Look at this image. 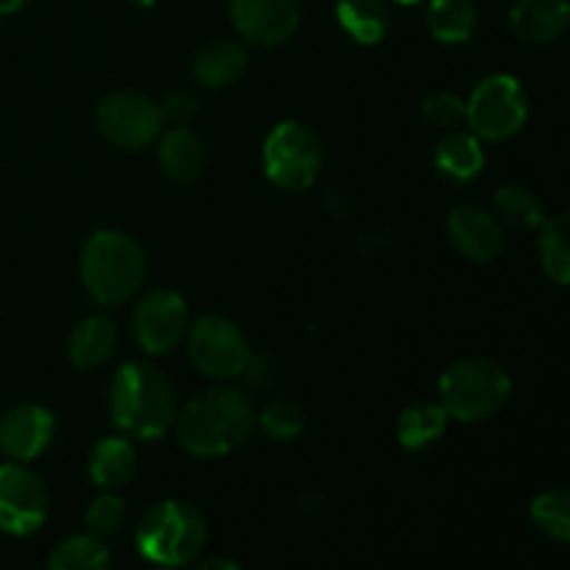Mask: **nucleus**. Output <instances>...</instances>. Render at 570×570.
<instances>
[{
    "mask_svg": "<svg viewBox=\"0 0 570 570\" xmlns=\"http://www.w3.org/2000/svg\"><path fill=\"white\" fill-rule=\"evenodd\" d=\"M434 167L451 181H471L484 167V148L476 134L451 131L434 150Z\"/></svg>",
    "mask_w": 570,
    "mask_h": 570,
    "instance_id": "nucleus-20",
    "label": "nucleus"
},
{
    "mask_svg": "<svg viewBox=\"0 0 570 570\" xmlns=\"http://www.w3.org/2000/svg\"><path fill=\"white\" fill-rule=\"evenodd\" d=\"M131 6H139V9H148V6H154L156 0H128Z\"/></svg>",
    "mask_w": 570,
    "mask_h": 570,
    "instance_id": "nucleus-34",
    "label": "nucleus"
},
{
    "mask_svg": "<svg viewBox=\"0 0 570 570\" xmlns=\"http://www.w3.org/2000/svg\"><path fill=\"white\" fill-rule=\"evenodd\" d=\"M423 117L432 126L454 128L456 122L465 120V100L451 92H438L432 98H426V104H423Z\"/></svg>",
    "mask_w": 570,
    "mask_h": 570,
    "instance_id": "nucleus-30",
    "label": "nucleus"
},
{
    "mask_svg": "<svg viewBox=\"0 0 570 570\" xmlns=\"http://www.w3.org/2000/svg\"><path fill=\"white\" fill-rule=\"evenodd\" d=\"M200 568H206V570H209V568H226V570H237L239 566H237V562H234V560H220V557H215V560H204V562H200Z\"/></svg>",
    "mask_w": 570,
    "mask_h": 570,
    "instance_id": "nucleus-32",
    "label": "nucleus"
},
{
    "mask_svg": "<svg viewBox=\"0 0 570 570\" xmlns=\"http://www.w3.org/2000/svg\"><path fill=\"white\" fill-rule=\"evenodd\" d=\"M48 518V488L22 462L0 465V532L28 538Z\"/></svg>",
    "mask_w": 570,
    "mask_h": 570,
    "instance_id": "nucleus-10",
    "label": "nucleus"
},
{
    "mask_svg": "<svg viewBox=\"0 0 570 570\" xmlns=\"http://www.w3.org/2000/svg\"><path fill=\"white\" fill-rule=\"evenodd\" d=\"M570 220L566 212L554 217H546L540 223V262H543L546 276L554 284L566 287L570 282V248H568Z\"/></svg>",
    "mask_w": 570,
    "mask_h": 570,
    "instance_id": "nucleus-25",
    "label": "nucleus"
},
{
    "mask_svg": "<svg viewBox=\"0 0 570 570\" xmlns=\"http://www.w3.org/2000/svg\"><path fill=\"white\" fill-rule=\"evenodd\" d=\"M512 395V379L504 365L484 356H465L440 376V406L456 421H484L504 410Z\"/></svg>",
    "mask_w": 570,
    "mask_h": 570,
    "instance_id": "nucleus-5",
    "label": "nucleus"
},
{
    "mask_svg": "<svg viewBox=\"0 0 570 570\" xmlns=\"http://www.w3.org/2000/svg\"><path fill=\"white\" fill-rule=\"evenodd\" d=\"M159 109H161V117H165V122H173V126H187L189 117L195 115V98L187 92L167 95V100L159 106Z\"/></svg>",
    "mask_w": 570,
    "mask_h": 570,
    "instance_id": "nucleus-31",
    "label": "nucleus"
},
{
    "mask_svg": "<svg viewBox=\"0 0 570 570\" xmlns=\"http://www.w3.org/2000/svg\"><path fill=\"white\" fill-rule=\"evenodd\" d=\"M568 0H518L510 11V26L515 37L527 42H554L568 31Z\"/></svg>",
    "mask_w": 570,
    "mask_h": 570,
    "instance_id": "nucleus-15",
    "label": "nucleus"
},
{
    "mask_svg": "<svg viewBox=\"0 0 570 570\" xmlns=\"http://www.w3.org/2000/svg\"><path fill=\"white\" fill-rule=\"evenodd\" d=\"M254 426V406L232 387L204 390L176 415L178 443L198 460L232 454L250 438Z\"/></svg>",
    "mask_w": 570,
    "mask_h": 570,
    "instance_id": "nucleus-1",
    "label": "nucleus"
},
{
    "mask_svg": "<svg viewBox=\"0 0 570 570\" xmlns=\"http://www.w3.org/2000/svg\"><path fill=\"white\" fill-rule=\"evenodd\" d=\"M206 148L198 134L189 128L176 126L161 137L159 142V167L167 178L178 184H187L204 173Z\"/></svg>",
    "mask_w": 570,
    "mask_h": 570,
    "instance_id": "nucleus-18",
    "label": "nucleus"
},
{
    "mask_svg": "<svg viewBox=\"0 0 570 570\" xmlns=\"http://www.w3.org/2000/svg\"><path fill=\"white\" fill-rule=\"evenodd\" d=\"M245 65H248V53H245L243 45L220 39V42L204 45V48L195 53L193 76L200 87L223 89L232 87V83L243 76Z\"/></svg>",
    "mask_w": 570,
    "mask_h": 570,
    "instance_id": "nucleus-17",
    "label": "nucleus"
},
{
    "mask_svg": "<svg viewBox=\"0 0 570 570\" xmlns=\"http://www.w3.org/2000/svg\"><path fill=\"white\" fill-rule=\"evenodd\" d=\"M109 415L131 438L159 440L176 423V390L159 367L139 360L126 362L111 379Z\"/></svg>",
    "mask_w": 570,
    "mask_h": 570,
    "instance_id": "nucleus-2",
    "label": "nucleus"
},
{
    "mask_svg": "<svg viewBox=\"0 0 570 570\" xmlns=\"http://www.w3.org/2000/svg\"><path fill=\"white\" fill-rule=\"evenodd\" d=\"M259 426L271 440L289 443V440L301 438V432H304V410L298 404H293V401H273V404H267L262 410Z\"/></svg>",
    "mask_w": 570,
    "mask_h": 570,
    "instance_id": "nucleus-28",
    "label": "nucleus"
},
{
    "mask_svg": "<svg viewBox=\"0 0 570 570\" xmlns=\"http://www.w3.org/2000/svg\"><path fill=\"white\" fill-rule=\"evenodd\" d=\"M426 26L438 42L462 45L476 33V6L473 0H432L426 11Z\"/></svg>",
    "mask_w": 570,
    "mask_h": 570,
    "instance_id": "nucleus-22",
    "label": "nucleus"
},
{
    "mask_svg": "<svg viewBox=\"0 0 570 570\" xmlns=\"http://www.w3.org/2000/svg\"><path fill=\"white\" fill-rule=\"evenodd\" d=\"M532 523L557 543L570 540V495L568 490H543L529 507Z\"/></svg>",
    "mask_w": 570,
    "mask_h": 570,
    "instance_id": "nucleus-27",
    "label": "nucleus"
},
{
    "mask_svg": "<svg viewBox=\"0 0 570 570\" xmlns=\"http://www.w3.org/2000/svg\"><path fill=\"white\" fill-rule=\"evenodd\" d=\"M445 228H449L451 245L471 262H493L504 250V228L499 217L479 206L451 209Z\"/></svg>",
    "mask_w": 570,
    "mask_h": 570,
    "instance_id": "nucleus-14",
    "label": "nucleus"
},
{
    "mask_svg": "<svg viewBox=\"0 0 570 570\" xmlns=\"http://www.w3.org/2000/svg\"><path fill=\"white\" fill-rule=\"evenodd\" d=\"M95 120H98V131L111 145L126 150H139L150 145L165 126L159 104L150 100L148 95L131 92V89L106 95L98 104Z\"/></svg>",
    "mask_w": 570,
    "mask_h": 570,
    "instance_id": "nucleus-9",
    "label": "nucleus"
},
{
    "mask_svg": "<svg viewBox=\"0 0 570 570\" xmlns=\"http://www.w3.org/2000/svg\"><path fill=\"white\" fill-rule=\"evenodd\" d=\"M265 176L273 187L284 193H304L315 187L323 167V148L317 134L298 120H284L267 134L265 148Z\"/></svg>",
    "mask_w": 570,
    "mask_h": 570,
    "instance_id": "nucleus-6",
    "label": "nucleus"
},
{
    "mask_svg": "<svg viewBox=\"0 0 570 570\" xmlns=\"http://www.w3.org/2000/svg\"><path fill=\"white\" fill-rule=\"evenodd\" d=\"M122 521H126V507H122V501L117 495L104 493L89 504L87 527L98 538H109V534L120 532Z\"/></svg>",
    "mask_w": 570,
    "mask_h": 570,
    "instance_id": "nucleus-29",
    "label": "nucleus"
},
{
    "mask_svg": "<svg viewBox=\"0 0 570 570\" xmlns=\"http://www.w3.org/2000/svg\"><path fill=\"white\" fill-rule=\"evenodd\" d=\"M189 360L209 379H237L250 367V345L243 328L223 315H206L187 328Z\"/></svg>",
    "mask_w": 570,
    "mask_h": 570,
    "instance_id": "nucleus-8",
    "label": "nucleus"
},
{
    "mask_svg": "<svg viewBox=\"0 0 570 570\" xmlns=\"http://www.w3.org/2000/svg\"><path fill=\"white\" fill-rule=\"evenodd\" d=\"M26 3L28 0H0V14H14V11H20Z\"/></svg>",
    "mask_w": 570,
    "mask_h": 570,
    "instance_id": "nucleus-33",
    "label": "nucleus"
},
{
    "mask_svg": "<svg viewBox=\"0 0 570 570\" xmlns=\"http://www.w3.org/2000/svg\"><path fill=\"white\" fill-rule=\"evenodd\" d=\"M117 348V323L115 317L104 315H89L81 323H76V328L70 332L67 340V354L70 362L81 371H92L100 367Z\"/></svg>",
    "mask_w": 570,
    "mask_h": 570,
    "instance_id": "nucleus-16",
    "label": "nucleus"
},
{
    "mask_svg": "<svg viewBox=\"0 0 570 570\" xmlns=\"http://www.w3.org/2000/svg\"><path fill=\"white\" fill-rule=\"evenodd\" d=\"M89 479L104 490H117L131 482L137 471V451L128 440L106 438L89 451Z\"/></svg>",
    "mask_w": 570,
    "mask_h": 570,
    "instance_id": "nucleus-19",
    "label": "nucleus"
},
{
    "mask_svg": "<svg viewBox=\"0 0 570 570\" xmlns=\"http://www.w3.org/2000/svg\"><path fill=\"white\" fill-rule=\"evenodd\" d=\"M232 22L248 42L282 45L298 31L301 0H232Z\"/></svg>",
    "mask_w": 570,
    "mask_h": 570,
    "instance_id": "nucleus-12",
    "label": "nucleus"
},
{
    "mask_svg": "<svg viewBox=\"0 0 570 570\" xmlns=\"http://www.w3.org/2000/svg\"><path fill=\"white\" fill-rule=\"evenodd\" d=\"M111 566V554L98 534H70L48 557L50 570H104Z\"/></svg>",
    "mask_w": 570,
    "mask_h": 570,
    "instance_id": "nucleus-24",
    "label": "nucleus"
},
{
    "mask_svg": "<svg viewBox=\"0 0 570 570\" xmlns=\"http://www.w3.org/2000/svg\"><path fill=\"white\" fill-rule=\"evenodd\" d=\"M495 209H499V223H507L512 232H534L546 220L543 200L523 184H507L495 195Z\"/></svg>",
    "mask_w": 570,
    "mask_h": 570,
    "instance_id": "nucleus-26",
    "label": "nucleus"
},
{
    "mask_svg": "<svg viewBox=\"0 0 570 570\" xmlns=\"http://www.w3.org/2000/svg\"><path fill=\"white\" fill-rule=\"evenodd\" d=\"M56 417L48 406L20 404L0 417V451L14 462H31L53 443Z\"/></svg>",
    "mask_w": 570,
    "mask_h": 570,
    "instance_id": "nucleus-13",
    "label": "nucleus"
},
{
    "mask_svg": "<svg viewBox=\"0 0 570 570\" xmlns=\"http://www.w3.org/2000/svg\"><path fill=\"white\" fill-rule=\"evenodd\" d=\"M209 540L206 518L181 499L159 501L137 529V549L154 566L181 568L198 560Z\"/></svg>",
    "mask_w": 570,
    "mask_h": 570,
    "instance_id": "nucleus-4",
    "label": "nucleus"
},
{
    "mask_svg": "<svg viewBox=\"0 0 570 570\" xmlns=\"http://www.w3.org/2000/svg\"><path fill=\"white\" fill-rule=\"evenodd\" d=\"M529 117V100L515 76H488L465 104V120L476 137L501 142L515 137Z\"/></svg>",
    "mask_w": 570,
    "mask_h": 570,
    "instance_id": "nucleus-7",
    "label": "nucleus"
},
{
    "mask_svg": "<svg viewBox=\"0 0 570 570\" xmlns=\"http://www.w3.org/2000/svg\"><path fill=\"white\" fill-rule=\"evenodd\" d=\"M81 282L98 304H122L145 282L142 245L115 228L95 232L81 250Z\"/></svg>",
    "mask_w": 570,
    "mask_h": 570,
    "instance_id": "nucleus-3",
    "label": "nucleus"
},
{
    "mask_svg": "<svg viewBox=\"0 0 570 570\" xmlns=\"http://www.w3.org/2000/svg\"><path fill=\"white\" fill-rule=\"evenodd\" d=\"M445 426H449V412L440 404L421 401V404H412L401 412L395 432H399V443L404 449L421 451L438 443L445 434Z\"/></svg>",
    "mask_w": 570,
    "mask_h": 570,
    "instance_id": "nucleus-23",
    "label": "nucleus"
},
{
    "mask_svg": "<svg viewBox=\"0 0 570 570\" xmlns=\"http://www.w3.org/2000/svg\"><path fill=\"white\" fill-rule=\"evenodd\" d=\"M393 3H401V6H412V3H421V0H393Z\"/></svg>",
    "mask_w": 570,
    "mask_h": 570,
    "instance_id": "nucleus-35",
    "label": "nucleus"
},
{
    "mask_svg": "<svg viewBox=\"0 0 570 570\" xmlns=\"http://www.w3.org/2000/svg\"><path fill=\"white\" fill-rule=\"evenodd\" d=\"M337 20L360 45H379L387 37L393 17L384 0H337Z\"/></svg>",
    "mask_w": 570,
    "mask_h": 570,
    "instance_id": "nucleus-21",
    "label": "nucleus"
},
{
    "mask_svg": "<svg viewBox=\"0 0 570 570\" xmlns=\"http://www.w3.org/2000/svg\"><path fill=\"white\" fill-rule=\"evenodd\" d=\"M189 328L187 301L173 289H154L134 309V337L148 354H167Z\"/></svg>",
    "mask_w": 570,
    "mask_h": 570,
    "instance_id": "nucleus-11",
    "label": "nucleus"
}]
</instances>
